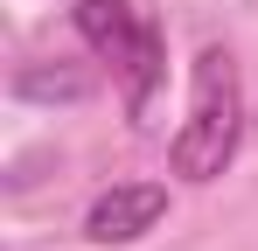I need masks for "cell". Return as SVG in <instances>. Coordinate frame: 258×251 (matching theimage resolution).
I'll return each mask as SVG.
<instances>
[{"instance_id": "cell-1", "label": "cell", "mask_w": 258, "mask_h": 251, "mask_svg": "<svg viewBox=\"0 0 258 251\" xmlns=\"http://www.w3.org/2000/svg\"><path fill=\"white\" fill-rule=\"evenodd\" d=\"M237 133H244V91H237V63L230 49H203L196 56V84H188V126L168 140V167L181 181H216L237 161Z\"/></svg>"}, {"instance_id": "cell-2", "label": "cell", "mask_w": 258, "mask_h": 251, "mask_svg": "<svg viewBox=\"0 0 258 251\" xmlns=\"http://www.w3.org/2000/svg\"><path fill=\"white\" fill-rule=\"evenodd\" d=\"M168 216V189L161 181H119L84 209V237L91 244H140L154 223Z\"/></svg>"}, {"instance_id": "cell-3", "label": "cell", "mask_w": 258, "mask_h": 251, "mask_svg": "<svg viewBox=\"0 0 258 251\" xmlns=\"http://www.w3.org/2000/svg\"><path fill=\"white\" fill-rule=\"evenodd\" d=\"M70 21H77V35H84L112 70H126L133 56L147 49V35H154V21H147L133 0H77V7H70Z\"/></svg>"}, {"instance_id": "cell-4", "label": "cell", "mask_w": 258, "mask_h": 251, "mask_svg": "<svg viewBox=\"0 0 258 251\" xmlns=\"http://www.w3.org/2000/svg\"><path fill=\"white\" fill-rule=\"evenodd\" d=\"M91 91V70H21L14 77V98H42V105H70Z\"/></svg>"}]
</instances>
